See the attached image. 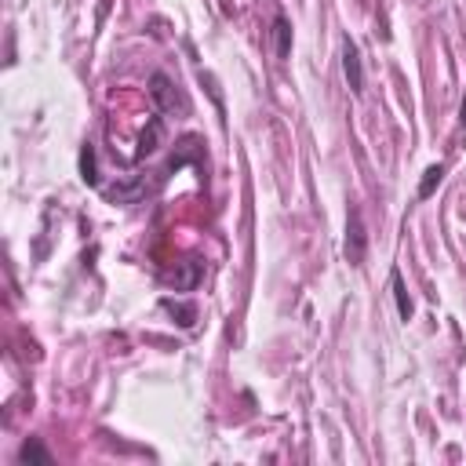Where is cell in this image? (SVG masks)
Here are the masks:
<instances>
[{
    "instance_id": "obj_3",
    "label": "cell",
    "mask_w": 466,
    "mask_h": 466,
    "mask_svg": "<svg viewBox=\"0 0 466 466\" xmlns=\"http://www.w3.org/2000/svg\"><path fill=\"white\" fill-rule=\"evenodd\" d=\"M343 73H346V84L353 95L365 92V70H361V51H357L353 40H343Z\"/></svg>"
},
{
    "instance_id": "obj_2",
    "label": "cell",
    "mask_w": 466,
    "mask_h": 466,
    "mask_svg": "<svg viewBox=\"0 0 466 466\" xmlns=\"http://www.w3.org/2000/svg\"><path fill=\"white\" fill-rule=\"evenodd\" d=\"M150 99L157 102L160 113L182 110V99H179V92H175V84H172V77H164V73H153V77H150Z\"/></svg>"
},
{
    "instance_id": "obj_6",
    "label": "cell",
    "mask_w": 466,
    "mask_h": 466,
    "mask_svg": "<svg viewBox=\"0 0 466 466\" xmlns=\"http://www.w3.org/2000/svg\"><path fill=\"white\" fill-rule=\"evenodd\" d=\"M441 179H444V164H430L427 172H422V182H419V201L434 197V189L441 186Z\"/></svg>"
},
{
    "instance_id": "obj_10",
    "label": "cell",
    "mask_w": 466,
    "mask_h": 466,
    "mask_svg": "<svg viewBox=\"0 0 466 466\" xmlns=\"http://www.w3.org/2000/svg\"><path fill=\"white\" fill-rule=\"evenodd\" d=\"M164 310L172 313V317H179V325H182V328H194V321H197V310H194V306H186V303L164 299Z\"/></svg>"
},
{
    "instance_id": "obj_7",
    "label": "cell",
    "mask_w": 466,
    "mask_h": 466,
    "mask_svg": "<svg viewBox=\"0 0 466 466\" xmlns=\"http://www.w3.org/2000/svg\"><path fill=\"white\" fill-rule=\"evenodd\" d=\"M273 40H277V55L288 58V51H291V26H288L284 15L273 18Z\"/></svg>"
},
{
    "instance_id": "obj_9",
    "label": "cell",
    "mask_w": 466,
    "mask_h": 466,
    "mask_svg": "<svg viewBox=\"0 0 466 466\" xmlns=\"http://www.w3.org/2000/svg\"><path fill=\"white\" fill-rule=\"evenodd\" d=\"M157 139H160V120H150V128H146L142 139H139V153H135V160H142L146 153H153V150H157Z\"/></svg>"
},
{
    "instance_id": "obj_4",
    "label": "cell",
    "mask_w": 466,
    "mask_h": 466,
    "mask_svg": "<svg viewBox=\"0 0 466 466\" xmlns=\"http://www.w3.org/2000/svg\"><path fill=\"white\" fill-rule=\"evenodd\" d=\"M201 273H204V266H201L197 259H186V263L179 266V273H172V281H175L179 291H194V288L201 284Z\"/></svg>"
},
{
    "instance_id": "obj_8",
    "label": "cell",
    "mask_w": 466,
    "mask_h": 466,
    "mask_svg": "<svg viewBox=\"0 0 466 466\" xmlns=\"http://www.w3.org/2000/svg\"><path fill=\"white\" fill-rule=\"evenodd\" d=\"M80 179L88 186H99V168H95V146H84L80 150Z\"/></svg>"
},
{
    "instance_id": "obj_12",
    "label": "cell",
    "mask_w": 466,
    "mask_h": 466,
    "mask_svg": "<svg viewBox=\"0 0 466 466\" xmlns=\"http://www.w3.org/2000/svg\"><path fill=\"white\" fill-rule=\"evenodd\" d=\"M459 120L466 124V95H462V110H459Z\"/></svg>"
},
{
    "instance_id": "obj_5",
    "label": "cell",
    "mask_w": 466,
    "mask_h": 466,
    "mask_svg": "<svg viewBox=\"0 0 466 466\" xmlns=\"http://www.w3.org/2000/svg\"><path fill=\"white\" fill-rule=\"evenodd\" d=\"M390 288H393V299H397V313H401V321H408V317H412V299H408L405 281H401V273H397V270L390 273Z\"/></svg>"
},
{
    "instance_id": "obj_11",
    "label": "cell",
    "mask_w": 466,
    "mask_h": 466,
    "mask_svg": "<svg viewBox=\"0 0 466 466\" xmlns=\"http://www.w3.org/2000/svg\"><path fill=\"white\" fill-rule=\"evenodd\" d=\"M18 459H23V462H48L51 455L44 452V444H40V441H26L23 452H18Z\"/></svg>"
},
{
    "instance_id": "obj_1",
    "label": "cell",
    "mask_w": 466,
    "mask_h": 466,
    "mask_svg": "<svg viewBox=\"0 0 466 466\" xmlns=\"http://www.w3.org/2000/svg\"><path fill=\"white\" fill-rule=\"evenodd\" d=\"M365 248H368V233H365V219L361 208H350V222H346V259L353 266L365 263Z\"/></svg>"
}]
</instances>
